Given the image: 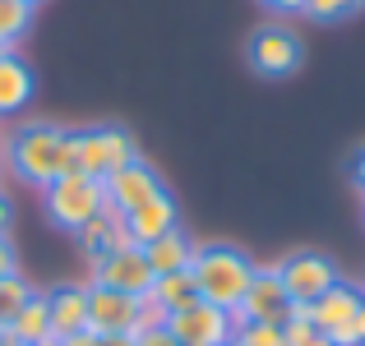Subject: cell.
<instances>
[{"mask_svg": "<svg viewBox=\"0 0 365 346\" xmlns=\"http://www.w3.org/2000/svg\"><path fill=\"white\" fill-rule=\"evenodd\" d=\"M190 273H195L199 300H208V305H217V310H232L236 314V305H241L245 291H250L255 263H250L241 249H232V245H199Z\"/></svg>", "mask_w": 365, "mask_h": 346, "instance_id": "1", "label": "cell"}, {"mask_svg": "<svg viewBox=\"0 0 365 346\" xmlns=\"http://www.w3.org/2000/svg\"><path fill=\"white\" fill-rule=\"evenodd\" d=\"M61 139L65 130L51 120H28L9 134V167H14L19 180L46 189L56 176H61Z\"/></svg>", "mask_w": 365, "mask_h": 346, "instance_id": "2", "label": "cell"}, {"mask_svg": "<svg viewBox=\"0 0 365 346\" xmlns=\"http://www.w3.org/2000/svg\"><path fill=\"white\" fill-rule=\"evenodd\" d=\"M74 143H79V176H93V180H107L111 171L130 167L139 157L130 130L120 125H88V130H74Z\"/></svg>", "mask_w": 365, "mask_h": 346, "instance_id": "3", "label": "cell"}, {"mask_svg": "<svg viewBox=\"0 0 365 346\" xmlns=\"http://www.w3.org/2000/svg\"><path fill=\"white\" fill-rule=\"evenodd\" d=\"M102 208H107V189L93 176H61V180L46 185V213L65 231H79L83 222H93Z\"/></svg>", "mask_w": 365, "mask_h": 346, "instance_id": "4", "label": "cell"}, {"mask_svg": "<svg viewBox=\"0 0 365 346\" xmlns=\"http://www.w3.org/2000/svg\"><path fill=\"white\" fill-rule=\"evenodd\" d=\"M236 314L232 310H217L208 300H195L185 310L167 314V332L176 337V346H227L236 342Z\"/></svg>", "mask_w": 365, "mask_h": 346, "instance_id": "5", "label": "cell"}, {"mask_svg": "<svg viewBox=\"0 0 365 346\" xmlns=\"http://www.w3.org/2000/svg\"><path fill=\"white\" fill-rule=\"evenodd\" d=\"M277 277H282L292 305H314L333 282H342L338 263H333L329 254H314V249H301V254L282 258V263H277Z\"/></svg>", "mask_w": 365, "mask_h": 346, "instance_id": "6", "label": "cell"}, {"mask_svg": "<svg viewBox=\"0 0 365 346\" xmlns=\"http://www.w3.org/2000/svg\"><path fill=\"white\" fill-rule=\"evenodd\" d=\"M301 61H305L301 37L282 23H268L250 37V65H255L264 79H287V74L301 70Z\"/></svg>", "mask_w": 365, "mask_h": 346, "instance_id": "7", "label": "cell"}, {"mask_svg": "<svg viewBox=\"0 0 365 346\" xmlns=\"http://www.w3.org/2000/svg\"><path fill=\"white\" fill-rule=\"evenodd\" d=\"M292 319V295H287L277 268H255L245 300L236 305V323H287Z\"/></svg>", "mask_w": 365, "mask_h": 346, "instance_id": "8", "label": "cell"}, {"mask_svg": "<svg viewBox=\"0 0 365 346\" xmlns=\"http://www.w3.org/2000/svg\"><path fill=\"white\" fill-rule=\"evenodd\" d=\"M153 282L158 277H153V268H148L139 245L111 249L107 258H98V277H93V286H111V291H125V295H148Z\"/></svg>", "mask_w": 365, "mask_h": 346, "instance_id": "9", "label": "cell"}, {"mask_svg": "<svg viewBox=\"0 0 365 346\" xmlns=\"http://www.w3.org/2000/svg\"><path fill=\"white\" fill-rule=\"evenodd\" d=\"M139 300L143 295H125L111 286H88V332L111 337V332H134L139 328Z\"/></svg>", "mask_w": 365, "mask_h": 346, "instance_id": "10", "label": "cell"}, {"mask_svg": "<svg viewBox=\"0 0 365 346\" xmlns=\"http://www.w3.org/2000/svg\"><path fill=\"white\" fill-rule=\"evenodd\" d=\"M102 189H107V208H116V213H134L139 204H148V199L162 189V180H158V171H153L148 162L134 157L130 167L111 171V176L102 180Z\"/></svg>", "mask_w": 365, "mask_h": 346, "instance_id": "11", "label": "cell"}, {"mask_svg": "<svg viewBox=\"0 0 365 346\" xmlns=\"http://www.w3.org/2000/svg\"><path fill=\"white\" fill-rule=\"evenodd\" d=\"M180 226V213H176V199L167 194V189H158V194L148 199V204H139L134 213H125V231H130L134 245H153L158 236H167V231Z\"/></svg>", "mask_w": 365, "mask_h": 346, "instance_id": "12", "label": "cell"}, {"mask_svg": "<svg viewBox=\"0 0 365 346\" xmlns=\"http://www.w3.org/2000/svg\"><path fill=\"white\" fill-rule=\"evenodd\" d=\"M74 236H79V249L93 258V263H98V258H107L111 249L134 245L130 231H125V213H116V208H102V213L93 217V222H83Z\"/></svg>", "mask_w": 365, "mask_h": 346, "instance_id": "13", "label": "cell"}, {"mask_svg": "<svg viewBox=\"0 0 365 346\" xmlns=\"http://www.w3.org/2000/svg\"><path fill=\"white\" fill-rule=\"evenodd\" d=\"M361 300H365V291H361V286L333 282L329 291H324L319 300L310 305V323H314L319 332H333V328H342V323H351V319H356Z\"/></svg>", "mask_w": 365, "mask_h": 346, "instance_id": "14", "label": "cell"}, {"mask_svg": "<svg viewBox=\"0 0 365 346\" xmlns=\"http://www.w3.org/2000/svg\"><path fill=\"white\" fill-rule=\"evenodd\" d=\"M143 249V258H148V268H153V277H167V273H185L190 263H195V240L185 236V231H167V236H158L153 245H139Z\"/></svg>", "mask_w": 365, "mask_h": 346, "instance_id": "15", "label": "cell"}, {"mask_svg": "<svg viewBox=\"0 0 365 346\" xmlns=\"http://www.w3.org/2000/svg\"><path fill=\"white\" fill-rule=\"evenodd\" d=\"M88 328V286H61L51 291V337H74Z\"/></svg>", "mask_w": 365, "mask_h": 346, "instance_id": "16", "label": "cell"}, {"mask_svg": "<svg viewBox=\"0 0 365 346\" xmlns=\"http://www.w3.org/2000/svg\"><path fill=\"white\" fill-rule=\"evenodd\" d=\"M9 337L19 346H37L42 337H51V295L46 291H33L24 300V310L9 319Z\"/></svg>", "mask_w": 365, "mask_h": 346, "instance_id": "17", "label": "cell"}, {"mask_svg": "<svg viewBox=\"0 0 365 346\" xmlns=\"http://www.w3.org/2000/svg\"><path fill=\"white\" fill-rule=\"evenodd\" d=\"M33 88H37L33 70H28L19 56H5V61H0V115L24 111L28 102H33Z\"/></svg>", "mask_w": 365, "mask_h": 346, "instance_id": "18", "label": "cell"}, {"mask_svg": "<svg viewBox=\"0 0 365 346\" xmlns=\"http://www.w3.org/2000/svg\"><path fill=\"white\" fill-rule=\"evenodd\" d=\"M153 300L162 305V310L167 314H176V310H185V305H195L199 300V286H195V273H167V277H158V282H153Z\"/></svg>", "mask_w": 365, "mask_h": 346, "instance_id": "19", "label": "cell"}, {"mask_svg": "<svg viewBox=\"0 0 365 346\" xmlns=\"http://www.w3.org/2000/svg\"><path fill=\"white\" fill-rule=\"evenodd\" d=\"M28 23H33V5L28 0H0V42L14 46L28 33Z\"/></svg>", "mask_w": 365, "mask_h": 346, "instance_id": "20", "label": "cell"}, {"mask_svg": "<svg viewBox=\"0 0 365 346\" xmlns=\"http://www.w3.org/2000/svg\"><path fill=\"white\" fill-rule=\"evenodd\" d=\"M28 295H33V286H28L19 273H14V277H5V282H0V323H9V319H14V314L24 310V300H28Z\"/></svg>", "mask_w": 365, "mask_h": 346, "instance_id": "21", "label": "cell"}, {"mask_svg": "<svg viewBox=\"0 0 365 346\" xmlns=\"http://www.w3.org/2000/svg\"><path fill=\"white\" fill-rule=\"evenodd\" d=\"M236 342L241 346H287V332H282V323H241Z\"/></svg>", "mask_w": 365, "mask_h": 346, "instance_id": "22", "label": "cell"}, {"mask_svg": "<svg viewBox=\"0 0 365 346\" xmlns=\"http://www.w3.org/2000/svg\"><path fill=\"white\" fill-rule=\"evenodd\" d=\"M282 332H287V346H333V337H329V332H319L310 319H287Z\"/></svg>", "mask_w": 365, "mask_h": 346, "instance_id": "23", "label": "cell"}, {"mask_svg": "<svg viewBox=\"0 0 365 346\" xmlns=\"http://www.w3.org/2000/svg\"><path fill=\"white\" fill-rule=\"evenodd\" d=\"M351 9H356V0H305L310 19H347Z\"/></svg>", "mask_w": 365, "mask_h": 346, "instance_id": "24", "label": "cell"}, {"mask_svg": "<svg viewBox=\"0 0 365 346\" xmlns=\"http://www.w3.org/2000/svg\"><path fill=\"white\" fill-rule=\"evenodd\" d=\"M61 176H79V143H74V130H65V139H61Z\"/></svg>", "mask_w": 365, "mask_h": 346, "instance_id": "25", "label": "cell"}, {"mask_svg": "<svg viewBox=\"0 0 365 346\" xmlns=\"http://www.w3.org/2000/svg\"><path fill=\"white\" fill-rule=\"evenodd\" d=\"M134 342H139V346H176V337L167 332V323H162V328H143V332H134Z\"/></svg>", "mask_w": 365, "mask_h": 346, "instance_id": "26", "label": "cell"}, {"mask_svg": "<svg viewBox=\"0 0 365 346\" xmlns=\"http://www.w3.org/2000/svg\"><path fill=\"white\" fill-rule=\"evenodd\" d=\"M19 273V263H14V249H9V240L0 236V282H5V277H14Z\"/></svg>", "mask_w": 365, "mask_h": 346, "instance_id": "27", "label": "cell"}, {"mask_svg": "<svg viewBox=\"0 0 365 346\" xmlns=\"http://www.w3.org/2000/svg\"><path fill=\"white\" fill-rule=\"evenodd\" d=\"M268 9H277V14H296V9H305V0H264Z\"/></svg>", "mask_w": 365, "mask_h": 346, "instance_id": "28", "label": "cell"}, {"mask_svg": "<svg viewBox=\"0 0 365 346\" xmlns=\"http://www.w3.org/2000/svg\"><path fill=\"white\" fill-rule=\"evenodd\" d=\"M98 346H139L134 332H111V337H98Z\"/></svg>", "mask_w": 365, "mask_h": 346, "instance_id": "29", "label": "cell"}, {"mask_svg": "<svg viewBox=\"0 0 365 346\" xmlns=\"http://www.w3.org/2000/svg\"><path fill=\"white\" fill-rule=\"evenodd\" d=\"M61 346H98V332H88V328H83V332H74V337H65Z\"/></svg>", "mask_w": 365, "mask_h": 346, "instance_id": "30", "label": "cell"}, {"mask_svg": "<svg viewBox=\"0 0 365 346\" xmlns=\"http://www.w3.org/2000/svg\"><path fill=\"white\" fill-rule=\"evenodd\" d=\"M9 222H14V208H9V199L0 194V236H5V231H9Z\"/></svg>", "mask_w": 365, "mask_h": 346, "instance_id": "31", "label": "cell"}, {"mask_svg": "<svg viewBox=\"0 0 365 346\" xmlns=\"http://www.w3.org/2000/svg\"><path fill=\"white\" fill-rule=\"evenodd\" d=\"M351 180H356V185L365 189V152H361V157H356V167H351Z\"/></svg>", "mask_w": 365, "mask_h": 346, "instance_id": "32", "label": "cell"}, {"mask_svg": "<svg viewBox=\"0 0 365 346\" xmlns=\"http://www.w3.org/2000/svg\"><path fill=\"white\" fill-rule=\"evenodd\" d=\"M356 332H361V346H365V300H361V310H356Z\"/></svg>", "mask_w": 365, "mask_h": 346, "instance_id": "33", "label": "cell"}, {"mask_svg": "<svg viewBox=\"0 0 365 346\" xmlns=\"http://www.w3.org/2000/svg\"><path fill=\"white\" fill-rule=\"evenodd\" d=\"M37 346H61V337H42V342H37Z\"/></svg>", "mask_w": 365, "mask_h": 346, "instance_id": "34", "label": "cell"}, {"mask_svg": "<svg viewBox=\"0 0 365 346\" xmlns=\"http://www.w3.org/2000/svg\"><path fill=\"white\" fill-rule=\"evenodd\" d=\"M5 56H14V51H9V42H0V61H5Z\"/></svg>", "mask_w": 365, "mask_h": 346, "instance_id": "35", "label": "cell"}, {"mask_svg": "<svg viewBox=\"0 0 365 346\" xmlns=\"http://www.w3.org/2000/svg\"><path fill=\"white\" fill-rule=\"evenodd\" d=\"M0 346H19V342H14V337H0Z\"/></svg>", "mask_w": 365, "mask_h": 346, "instance_id": "36", "label": "cell"}, {"mask_svg": "<svg viewBox=\"0 0 365 346\" xmlns=\"http://www.w3.org/2000/svg\"><path fill=\"white\" fill-rule=\"evenodd\" d=\"M0 337H9V323H0Z\"/></svg>", "mask_w": 365, "mask_h": 346, "instance_id": "37", "label": "cell"}, {"mask_svg": "<svg viewBox=\"0 0 365 346\" xmlns=\"http://www.w3.org/2000/svg\"><path fill=\"white\" fill-rule=\"evenodd\" d=\"M356 9H365V0H356Z\"/></svg>", "mask_w": 365, "mask_h": 346, "instance_id": "38", "label": "cell"}, {"mask_svg": "<svg viewBox=\"0 0 365 346\" xmlns=\"http://www.w3.org/2000/svg\"><path fill=\"white\" fill-rule=\"evenodd\" d=\"M28 5H42V0H28Z\"/></svg>", "mask_w": 365, "mask_h": 346, "instance_id": "39", "label": "cell"}, {"mask_svg": "<svg viewBox=\"0 0 365 346\" xmlns=\"http://www.w3.org/2000/svg\"><path fill=\"white\" fill-rule=\"evenodd\" d=\"M227 346H241V342H227Z\"/></svg>", "mask_w": 365, "mask_h": 346, "instance_id": "40", "label": "cell"}]
</instances>
